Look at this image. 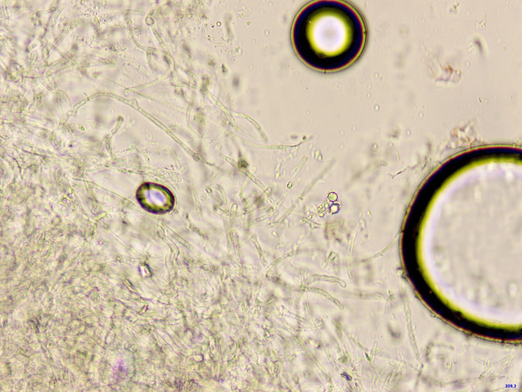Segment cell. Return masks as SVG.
Masks as SVG:
<instances>
[{"label":"cell","instance_id":"cell-1","mask_svg":"<svg viewBox=\"0 0 522 392\" xmlns=\"http://www.w3.org/2000/svg\"><path fill=\"white\" fill-rule=\"evenodd\" d=\"M293 45L301 60L323 72L343 69L355 62L366 44L367 30L358 10L341 1L309 3L292 26Z\"/></svg>","mask_w":522,"mask_h":392}]
</instances>
